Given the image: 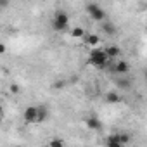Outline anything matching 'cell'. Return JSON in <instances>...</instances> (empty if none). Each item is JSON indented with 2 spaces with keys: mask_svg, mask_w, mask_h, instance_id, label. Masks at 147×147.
<instances>
[{
  "mask_svg": "<svg viewBox=\"0 0 147 147\" xmlns=\"http://www.w3.org/2000/svg\"><path fill=\"white\" fill-rule=\"evenodd\" d=\"M118 87H121V88H130V80H118Z\"/></svg>",
  "mask_w": 147,
  "mask_h": 147,
  "instance_id": "cell-16",
  "label": "cell"
},
{
  "mask_svg": "<svg viewBox=\"0 0 147 147\" xmlns=\"http://www.w3.org/2000/svg\"><path fill=\"white\" fill-rule=\"evenodd\" d=\"M19 90H21V88H19V85H16V83H12V85H11V92H12V94H18Z\"/></svg>",
  "mask_w": 147,
  "mask_h": 147,
  "instance_id": "cell-17",
  "label": "cell"
},
{
  "mask_svg": "<svg viewBox=\"0 0 147 147\" xmlns=\"http://www.w3.org/2000/svg\"><path fill=\"white\" fill-rule=\"evenodd\" d=\"M102 31H104L106 35L113 36V35H116V26H114L113 23H109V21H104V23H102Z\"/></svg>",
  "mask_w": 147,
  "mask_h": 147,
  "instance_id": "cell-8",
  "label": "cell"
},
{
  "mask_svg": "<svg viewBox=\"0 0 147 147\" xmlns=\"http://www.w3.org/2000/svg\"><path fill=\"white\" fill-rule=\"evenodd\" d=\"M128 69H130V64H128L126 61H118V62L114 64V67H113V71L118 73V75H126Z\"/></svg>",
  "mask_w": 147,
  "mask_h": 147,
  "instance_id": "cell-5",
  "label": "cell"
},
{
  "mask_svg": "<svg viewBox=\"0 0 147 147\" xmlns=\"http://www.w3.org/2000/svg\"><path fill=\"white\" fill-rule=\"evenodd\" d=\"M5 52H7V47L4 43H0V54H5Z\"/></svg>",
  "mask_w": 147,
  "mask_h": 147,
  "instance_id": "cell-19",
  "label": "cell"
},
{
  "mask_svg": "<svg viewBox=\"0 0 147 147\" xmlns=\"http://www.w3.org/2000/svg\"><path fill=\"white\" fill-rule=\"evenodd\" d=\"M14 147H23V145H14Z\"/></svg>",
  "mask_w": 147,
  "mask_h": 147,
  "instance_id": "cell-22",
  "label": "cell"
},
{
  "mask_svg": "<svg viewBox=\"0 0 147 147\" xmlns=\"http://www.w3.org/2000/svg\"><path fill=\"white\" fill-rule=\"evenodd\" d=\"M69 26V16L64 11H57L54 19H52V28L54 31H64Z\"/></svg>",
  "mask_w": 147,
  "mask_h": 147,
  "instance_id": "cell-1",
  "label": "cell"
},
{
  "mask_svg": "<svg viewBox=\"0 0 147 147\" xmlns=\"http://www.w3.org/2000/svg\"><path fill=\"white\" fill-rule=\"evenodd\" d=\"M0 7H9V2H5V0H0Z\"/></svg>",
  "mask_w": 147,
  "mask_h": 147,
  "instance_id": "cell-20",
  "label": "cell"
},
{
  "mask_svg": "<svg viewBox=\"0 0 147 147\" xmlns=\"http://www.w3.org/2000/svg\"><path fill=\"white\" fill-rule=\"evenodd\" d=\"M71 36H73V38H83V36H85V30L80 28V26H78V28H73V30H71Z\"/></svg>",
  "mask_w": 147,
  "mask_h": 147,
  "instance_id": "cell-14",
  "label": "cell"
},
{
  "mask_svg": "<svg viewBox=\"0 0 147 147\" xmlns=\"http://www.w3.org/2000/svg\"><path fill=\"white\" fill-rule=\"evenodd\" d=\"M36 111H38L36 125H38V123H43V121L49 118V109H47V106H36Z\"/></svg>",
  "mask_w": 147,
  "mask_h": 147,
  "instance_id": "cell-7",
  "label": "cell"
},
{
  "mask_svg": "<svg viewBox=\"0 0 147 147\" xmlns=\"http://www.w3.org/2000/svg\"><path fill=\"white\" fill-rule=\"evenodd\" d=\"M2 119H4V107L0 106V123H2Z\"/></svg>",
  "mask_w": 147,
  "mask_h": 147,
  "instance_id": "cell-21",
  "label": "cell"
},
{
  "mask_svg": "<svg viewBox=\"0 0 147 147\" xmlns=\"http://www.w3.org/2000/svg\"><path fill=\"white\" fill-rule=\"evenodd\" d=\"M87 12L90 14V18L94 21H99V23L106 21V11L99 4H87Z\"/></svg>",
  "mask_w": 147,
  "mask_h": 147,
  "instance_id": "cell-3",
  "label": "cell"
},
{
  "mask_svg": "<svg viewBox=\"0 0 147 147\" xmlns=\"http://www.w3.org/2000/svg\"><path fill=\"white\" fill-rule=\"evenodd\" d=\"M49 147H66V144H64V140H62V138H59V137H54V138H50V142H49Z\"/></svg>",
  "mask_w": 147,
  "mask_h": 147,
  "instance_id": "cell-13",
  "label": "cell"
},
{
  "mask_svg": "<svg viewBox=\"0 0 147 147\" xmlns=\"http://www.w3.org/2000/svg\"><path fill=\"white\" fill-rule=\"evenodd\" d=\"M106 144H107V147H123L121 144H118V140H116L114 135H109V137L106 138Z\"/></svg>",
  "mask_w": 147,
  "mask_h": 147,
  "instance_id": "cell-15",
  "label": "cell"
},
{
  "mask_svg": "<svg viewBox=\"0 0 147 147\" xmlns=\"http://www.w3.org/2000/svg\"><path fill=\"white\" fill-rule=\"evenodd\" d=\"M83 38H85V43H87V45H90V47H94V45H97V43L100 42V38H99V35H95V33H90V35H85Z\"/></svg>",
  "mask_w": 147,
  "mask_h": 147,
  "instance_id": "cell-9",
  "label": "cell"
},
{
  "mask_svg": "<svg viewBox=\"0 0 147 147\" xmlns=\"http://www.w3.org/2000/svg\"><path fill=\"white\" fill-rule=\"evenodd\" d=\"M36 118H38L36 106H30L24 109V121L26 123H36Z\"/></svg>",
  "mask_w": 147,
  "mask_h": 147,
  "instance_id": "cell-4",
  "label": "cell"
},
{
  "mask_svg": "<svg viewBox=\"0 0 147 147\" xmlns=\"http://www.w3.org/2000/svg\"><path fill=\"white\" fill-rule=\"evenodd\" d=\"M104 54L107 55V59H116L118 55H121V49L116 47V45H109L104 49Z\"/></svg>",
  "mask_w": 147,
  "mask_h": 147,
  "instance_id": "cell-6",
  "label": "cell"
},
{
  "mask_svg": "<svg viewBox=\"0 0 147 147\" xmlns=\"http://www.w3.org/2000/svg\"><path fill=\"white\" fill-rule=\"evenodd\" d=\"M87 126L92 128V130H100V128H102V123H100V119H97V118H88V119H87Z\"/></svg>",
  "mask_w": 147,
  "mask_h": 147,
  "instance_id": "cell-11",
  "label": "cell"
},
{
  "mask_svg": "<svg viewBox=\"0 0 147 147\" xmlns=\"http://www.w3.org/2000/svg\"><path fill=\"white\" fill-rule=\"evenodd\" d=\"M114 137H116L118 144H121V145H125V144L130 142V135H128V133H116Z\"/></svg>",
  "mask_w": 147,
  "mask_h": 147,
  "instance_id": "cell-12",
  "label": "cell"
},
{
  "mask_svg": "<svg viewBox=\"0 0 147 147\" xmlns=\"http://www.w3.org/2000/svg\"><path fill=\"white\" fill-rule=\"evenodd\" d=\"M107 61H109V59H107V55L104 54L102 49H95V50H92L90 55H88V64L97 66V67H106Z\"/></svg>",
  "mask_w": 147,
  "mask_h": 147,
  "instance_id": "cell-2",
  "label": "cell"
},
{
  "mask_svg": "<svg viewBox=\"0 0 147 147\" xmlns=\"http://www.w3.org/2000/svg\"><path fill=\"white\" fill-rule=\"evenodd\" d=\"M106 102H109V104H119L121 97L116 92H109V94H106Z\"/></svg>",
  "mask_w": 147,
  "mask_h": 147,
  "instance_id": "cell-10",
  "label": "cell"
},
{
  "mask_svg": "<svg viewBox=\"0 0 147 147\" xmlns=\"http://www.w3.org/2000/svg\"><path fill=\"white\" fill-rule=\"evenodd\" d=\"M64 85H66V82H55L54 87H55V88H61V87H64Z\"/></svg>",
  "mask_w": 147,
  "mask_h": 147,
  "instance_id": "cell-18",
  "label": "cell"
}]
</instances>
